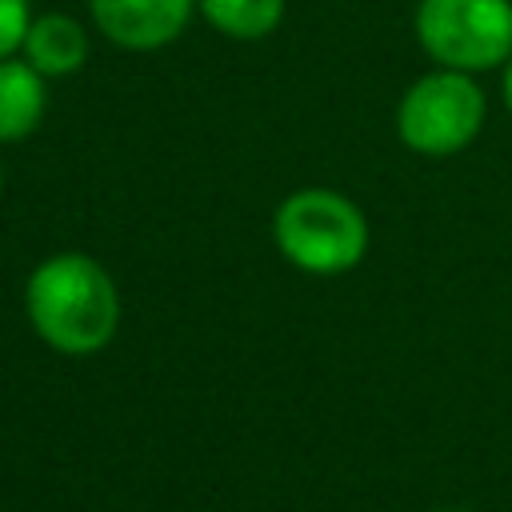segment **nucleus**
<instances>
[{"label":"nucleus","instance_id":"1","mask_svg":"<svg viewBox=\"0 0 512 512\" xmlns=\"http://www.w3.org/2000/svg\"><path fill=\"white\" fill-rule=\"evenodd\" d=\"M24 304H28V320L36 336L64 356L100 352L116 336V324H120L116 284L84 252L48 256L28 276Z\"/></svg>","mask_w":512,"mask_h":512},{"label":"nucleus","instance_id":"2","mask_svg":"<svg viewBox=\"0 0 512 512\" xmlns=\"http://www.w3.org/2000/svg\"><path fill=\"white\" fill-rule=\"evenodd\" d=\"M272 232H276L280 252L312 276L348 272L368 252V224L360 208L332 188L292 192L276 208Z\"/></svg>","mask_w":512,"mask_h":512},{"label":"nucleus","instance_id":"3","mask_svg":"<svg viewBox=\"0 0 512 512\" xmlns=\"http://www.w3.org/2000/svg\"><path fill=\"white\" fill-rule=\"evenodd\" d=\"M416 36L436 64L484 72L512 56V0H424Z\"/></svg>","mask_w":512,"mask_h":512},{"label":"nucleus","instance_id":"4","mask_svg":"<svg viewBox=\"0 0 512 512\" xmlns=\"http://www.w3.org/2000/svg\"><path fill=\"white\" fill-rule=\"evenodd\" d=\"M484 124V92L468 80V72H428L416 80L396 112L400 140L424 156H452L476 140Z\"/></svg>","mask_w":512,"mask_h":512},{"label":"nucleus","instance_id":"5","mask_svg":"<svg viewBox=\"0 0 512 512\" xmlns=\"http://www.w3.org/2000/svg\"><path fill=\"white\" fill-rule=\"evenodd\" d=\"M96 28L120 48H160L176 40L192 16L196 0H88Z\"/></svg>","mask_w":512,"mask_h":512},{"label":"nucleus","instance_id":"6","mask_svg":"<svg viewBox=\"0 0 512 512\" xmlns=\"http://www.w3.org/2000/svg\"><path fill=\"white\" fill-rule=\"evenodd\" d=\"M24 56L28 64L40 72V76H68L84 64L88 56V40H84V28L64 16V12H48V16H36L28 24V36H24Z\"/></svg>","mask_w":512,"mask_h":512},{"label":"nucleus","instance_id":"7","mask_svg":"<svg viewBox=\"0 0 512 512\" xmlns=\"http://www.w3.org/2000/svg\"><path fill=\"white\" fill-rule=\"evenodd\" d=\"M44 116V76L24 60H0V140H24Z\"/></svg>","mask_w":512,"mask_h":512},{"label":"nucleus","instance_id":"8","mask_svg":"<svg viewBox=\"0 0 512 512\" xmlns=\"http://www.w3.org/2000/svg\"><path fill=\"white\" fill-rule=\"evenodd\" d=\"M196 4L208 16V24L232 40H260L284 16V0H196Z\"/></svg>","mask_w":512,"mask_h":512},{"label":"nucleus","instance_id":"9","mask_svg":"<svg viewBox=\"0 0 512 512\" xmlns=\"http://www.w3.org/2000/svg\"><path fill=\"white\" fill-rule=\"evenodd\" d=\"M28 0H0V60H8L16 48H24L28 36Z\"/></svg>","mask_w":512,"mask_h":512},{"label":"nucleus","instance_id":"10","mask_svg":"<svg viewBox=\"0 0 512 512\" xmlns=\"http://www.w3.org/2000/svg\"><path fill=\"white\" fill-rule=\"evenodd\" d=\"M504 104L512 112V56H508V68H504Z\"/></svg>","mask_w":512,"mask_h":512},{"label":"nucleus","instance_id":"11","mask_svg":"<svg viewBox=\"0 0 512 512\" xmlns=\"http://www.w3.org/2000/svg\"><path fill=\"white\" fill-rule=\"evenodd\" d=\"M0 188H4V172H0Z\"/></svg>","mask_w":512,"mask_h":512}]
</instances>
